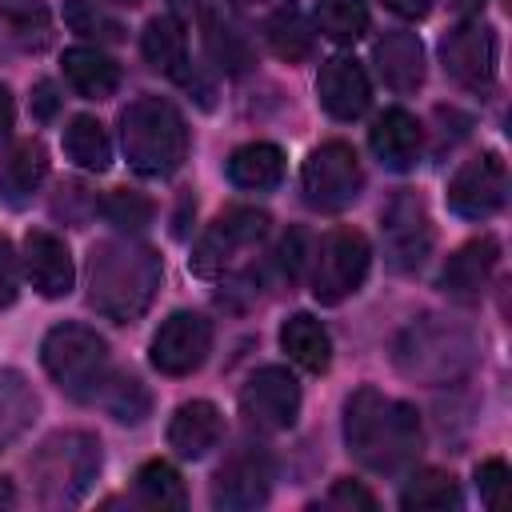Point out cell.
I'll use <instances>...</instances> for the list:
<instances>
[{
  "label": "cell",
  "instance_id": "1",
  "mask_svg": "<svg viewBox=\"0 0 512 512\" xmlns=\"http://www.w3.org/2000/svg\"><path fill=\"white\" fill-rule=\"evenodd\" d=\"M344 440L348 452L372 468V472H404L420 448H424V432H420V416L412 404L388 400L376 388H356L344 404Z\"/></svg>",
  "mask_w": 512,
  "mask_h": 512
},
{
  "label": "cell",
  "instance_id": "2",
  "mask_svg": "<svg viewBox=\"0 0 512 512\" xmlns=\"http://www.w3.org/2000/svg\"><path fill=\"white\" fill-rule=\"evenodd\" d=\"M160 288V256L136 240H104L88 260V300L100 316L128 324L148 312Z\"/></svg>",
  "mask_w": 512,
  "mask_h": 512
},
{
  "label": "cell",
  "instance_id": "3",
  "mask_svg": "<svg viewBox=\"0 0 512 512\" xmlns=\"http://www.w3.org/2000/svg\"><path fill=\"white\" fill-rule=\"evenodd\" d=\"M120 148L140 176H172L188 156V128L164 96H140L120 112Z\"/></svg>",
  "mask_w": 512,
  "mask_h": 512
},
{
  "label": "cell",
  "instance_id": "4",
  "mask_svg": "<svg viewBox=\"0 0 512 512\" xmlns=\"http://www.w3.org/2000/svg\"><path fill=\"white\" fill-rule=\"evenodd\" d=\"M476 360V340L468 328L424 316L412 328H404V336L396 340V368L412 380L424 384H444L456 380L472 368Z\"/></svg>",
  "mask_w": 512,
  "mask_h": 512
},
{
  "label": "cell",
  "instance_id": "5",
  "mask_svg": "<svg viewBox=\"0 0 512 512\" xmlns=\"http://www.w3.org/2000/svg\"><path fill=\"white\" fill-rule=\"evenodd\" d=\"M44 372L76 400H88L100 392L108 372V344L84 324H56L40 344Z\"/></svg>",
  "mask_w": 512,
  "mask_h": 512
},
{
  "label": "cell",
  "instance_id": "6",
  "mask_svg": "<svg viewBox=\"0 0 512 512\" xmlns=\"http://www.w3.org/2000/svg\"><path fill=\"white\" fill-rule=\"evenodd\" d=\"M100 472V444L88 432H56L32 460L44 504H76Z\"/></svg>",
  "mask_w": 512,
  "mask_h": 512
},
{
  "label": "cell",
  "instance_id": "7",
  "mask_svg": "<svg viewBox=\"0 0 512 512\" xmlns=\"http://www.w3.org/2000/svg\"><path fill=\"white\" fill-rule=\"evenodd\" d=\"M364 188V172L360 160L352 152V144L344 140H328L320 148L308 152L304 168H300V192L304 204L316 212H344Z\"/></svg>",
  "mask_w": 512,
  "mask_h": 512
},
{
  "label": "cell",
  "instance_id": "8",
  "mask_svg": "<svg viewBox=\"0 0 512 512\" xmlns=\"http://www.w3.org/2000/svg\"><path fill=\"white\" fill-rule=\"evenodd\" d=\"M368 264H372V248H368V236L356 232V228H332L324 240H320V252L312 260V296L320 304H340L348 300L364 276H368Z\"/></svg>",
  "mask_w": 512,
  "mask_h": 512
},
{
  "label": "cell",
  "instance_id": "9",
  "mask_svg": "<svg viewBox=\"0 0 512 512\" xmlns=\"http://www.w3.org/2000/svg\"><path fill=\"white\" fill-rule=\"evenodd\" d=\"M380 236H384V256L396 272H416L428 252H432V216H428V204L424 196L416 192H396L392 204L384 208V220H380Z\"/></svg>",
  "mask_w": 512,
  "mask_h": 512
},
{
  "label": "cell",
  "instance_id": "10",
  "mask_svg": "<svg viewBox=\"0 0 512 512\" xmlns=\"http://www.w3.org/2000/svg\"><path fill=\"white\" fill-rule=\"evenodd\" d=\"M264 232H268V212H260V208H228L196 240V248L188 256V268L196 276H220L232 264V256L240 248L256 244Z\"/></svg>",
  "mask_w": 512,
  "mask_h": 512
},
{
  "label": "cell",
  "instance_id": "11",
  "mask_svg": "<svg viewBox=\"0 0 512 512\" xmlns=\"http://www.w3.org/2000/svg\"><path fill=\"white\" fill-rule=\"evenodd\" d=\"M240 416L260 432H284L300 416V384L288 368L268 364L240 388Z\"/></svg>",
  "mask_w": 512,
  "mask_h": 512
},
{
  "label": "cell",
  "instance_id": "12",
  "mask_svg": "<svg viewBox=\"0 0 512 512\" xmlns=\"http://www.w3.org/2000/svg\"><path fill=\"white\" fill-rule=\"evenodd\" d=\"M440 60L460 88L488 92L496 80V32L480 20H464L440 40Z\"/></svg>",
  "mask_w": 512,
  "mask_h": 512
},
{
  "label": "cell",
  "instance_id": "13",
  "mask_svg": "<svg viewBox=\"0 0 512 512\" xmlns=\"http://www.w3.org/2000/svg\"><path fill=\"white\" fill-rule=\"evenodd\" d=\"M208 348H212V324L196 312H172L156 328L148 360L164 376H188L208 360Z\"/></svg>",
  "mask_w": 512,
  "mask_h": 512
},
{
  "label": "cell",
  "instance_id": "14",
  "mask_svg": "<svg viewBox=\"0 0 512 512\" xmlns=\"http://www.w3.org/2000/svg\"><path fill=\"white\" fill-rule=\"evenodd\" d=\"M508 196V168L496 152H480L448 180V208L464 220H488L504 208Z\"/></svg>",
  "mask_w": 512,
  "mask_h": 512
},
{
  "label": "cell",
  "instance_id": "15",
  "mask_svg": "<svg viewBox=\"0 0 512 512\" xmlns=\"http://www.w3.org/2000/svg\"><path fill=\"white\" fill-rule=\"evenodd\" d=\"M268 492H272V460L256 448L228 456L212 476V508H224V512L260 508Z\"/></svg>",
  "mask_w": 512,
  "mask_h": 512
},
{
  "label": "cell",
  "instance_id": "16",
  "mask_svg": "<svg viewBox=\"0 0 512 512\" xmlns=\"http://www.w3.org/2000/svg\"><path fill=\"white\" fill-rule=\"evenodd\" d=\"M316 96L324 104L328 116L336 120H356L364 116V108L372 104V84H368V72L356 56H332L320 64V76H316Z\"/></svg>",
  "mask_w": 512,
  "mask_h": 512
},
{
  "label": "cell",
  "instance_id": "17",
  "mask_svg": "<svg viewBox=\"0 0 512 512\" xmlns=\"http://www.w3.org/2000/svg\"><path fill=\"white\" fill-rule=\"evenodd\" d=\"M496 260H500V244L496 236H480V240H468L464 248H456L440 272V288L444 296L460 300V304H476L496 272Z\"/></svg>",
  "mask_w": 512,
  "mask_h": 512
},
{
  "label": "cell",
  "instance_id": "18",
  "mask_svg": "<svg viewBox=\"0 0 512 512\" xmlns=\"http://www.w3.org/2000/svg\"><path fill=\"white\" fill-rule=\"evenodd\" d=\"M24 272L32 280V288L48 300H60L72 292L76 268H72V252L60 236L52 232H28L24 236Z\"/></svg>",
  "mask_w": 512,
  "mask_h": 512
},
{
  "label": "cell",
  "instance_id": "19",
  "mask_svg": "<svg viewBox=\"0 0 512 512\" xmlns=\"http://www.w3.org/2000/svg\"><path fill=\"white\" fill-rule=\"evenodd\" d=\"M44 176H48V152H44V144L40 140L12 144L4 152V160H0V204L12 208V212L28 208L32 196L40 192Z\"/></svg>",
  "mask_w": 512,
  "mask_h": 512
},
{
  "label": "cell",
  "instance_id": "20",
  "mask_svg": "<svg viewBox=\"0 0 512 512\" xmlns=\"http://www.w3.org/2000/svg\"><path fill=\"white\" fill-rule=\"evenodd\" d=\"M376 72L392 92H416L424 84V44L416 32L392 28L372 44Z\"/></svg>",
  "mask_w": 512,
  "mask_h": 512
},
{
  "label": "cell",
  "instance_id": "21",
  "mask_svg": "<svg viewBox=\"0 0 512 512\" xmlns=\"http://www.w3.org/2000/svg\"><path fill=\"white\" fill-rule=\"evenodd\" d=\"M420 140H424L420 124H416V116L404 112V108H384V112L372 120V128H368V144H372L376 160H380L384 168H392V172H408V168L416 164Z\"/></svg>",
  "mask_w": 512,
  "mask_h": 512
},
{
  "label": "cell",
  "instance_id": "22",
  "mask_svg": "<svg viewBox=\"0 0 512 512\" xmlns=\"http://www.w3.org/2000/svg\"><path fill=\"white\" fill-rule=\"evenodd\" d=\"M220 432H224V416H220V408L212 400H188L168 420V444L184 460L208 456V448H216Z\"/></svg>",
  "mask_w": 512,
  "mask_h": 512
},
{
  "label": "cell",
  "instance_id": "23",
  "mask_svg": "<svg viewBox=\"0 0 512 512\" xmlns=\"http://www.w3.org/2000/svg\"><path fill=\"white\" fill-rule=\"evenodd\" d=\"M140 52L156 72H164V76H172V80H180L188 88L196 84V76L188 72V36H184V24L176 16L148 20L144 36H140Z\"/></svg>",
  "mask_w": 512,
  "mask_h": 512
},
{
  "label": "cell",
  "instance_id": "24",
  "mask_svg": "<svg viewBox=\"0 0 512 512\" xmlns=\"http://www.w3.org/2000/svg\"><path fill=\"white\" fill-rule=\"evenodd\" d=\"M60 64H64L68 84H72L84 100H108V96L116 92V84H120V64H116L108 52L88 48V44L68 48Z\"/></svg>",
  "mask_w": 512,
  "mask_h": 512
},
{
  "label": "cell",
  "instance_id": "25",
  "mask_svg": "<svg viewBox=\"0 0 512 512\" xmlns=\"http://www.w3.org/2000/svg\"><path fill=\"white\" fill-rule=\"evenodd\" d=\"M280 348L304 372H328V364H332V336L308 312H296V316H288L280 324Z\"/></svg>",
  "mask_w": 512,
  "mask_h": 512
},
{
  "label": "cell",
  "instance_id": "26",
  "mask_svg": "<svg viewBox=\"0 0 512 512\" xmlns=\"http://www.w3.org/2000/svg\"><path fill=\"white\" fill-rule=\"evenodd\" d=\"M192 24L204 32V44H208L212 60H216L224 72H244V68L252 64V48H248L244 32L224 16V8H216L212 0H204V8L196 12Z\"/></svg>",
  "mask_w": 512,
  "mask_h": 512
},
{
  "label": "cell",
  "instance_id": "27",
  "mask_svg": "<svg viewBox=\"0 0 512 512\" xmlns=\"http://www.w3.org/2000/svg\"><path fill=\"white\" fill-rule=\"evenodd\" d=\"M280 176H284V152L268 140L244 144L228 156V180L244 192H268L280 184Z\"/></svg>",
  "mask_w": 512,
  "mask_h": 512
},
{
  "label": "cell",
  "instance_id": "28",
  "mask_svg": "<svg viewBox=\"0 0 512 512\" xmlns=\"http://www.w3.org/2000/svg\"><path fill=\"white\" fill-rule=\"evenodd\" d=\"M264 36H268V48H272L280 60H288V64L308 60L312 48H316V32H312V24L304 20V12H300L296 4H280V8L268 16Z\"/></svg>",
  "mask_w": 512,
  "mask_h": 512
},
{
  "label": "cell",
  "instance_id": "29",
  "mask_svg": "<svg viewBox=\"0 0 512 512\" xmlns=\"http://www.w3.org/2000/svg\"><path fill=\"white\" fill-rule=\"evenodd\" d=\"M64 152L84 172H108L112 164V140L96 116H72V124L64 128Z\"/></svg>",
  "mask_w": 512,
  "mask_h": 512
},
{
  "label": "cell",
  "instance_id": "30",
  "mask_svg": "<svg viewBox=\"0 0 512 512\" xmlns=\"http://www.w3.org/2000/svg\"><path fill=\"white\" fill-rule=\"evenodd\" d=\"M400 508L404 512H448V508H460V488H456V480L448 472L424 468L404 484Z\"/></svg>",
  "mask_w": 512,
  "mask_h": 512
},
{
  "label": "cell",
  "instance_id": "31",
  "mask_svg": "<svg viewBox=\"0 0 512 512\" xmlns=\"http://www.w3.org/2000/svg\"><path fill=\"white\" fill-rule=\"evenodd\" d=\"M316 28L332 44H356L368 32V4L364 0H316Z\"/></svg>",
  "mask_w": 512,
  "mask_h": 512
},
{
  "label": "cell",
  "instance_id": "32",
  "mask_svg": "<svg viewBox=\"0 0 512 512\" xmlns=\"http://www.w3.org/2000/svg\"><path fill=\"white\" fill-rule=\"evenodd\" d=\"M36 416V396L16 372H0V448L12 444Z\"/></svg>",
  "mask_w": 512,
  "mask_h": 512
},
{
  "label": "cell",
  "instance_id": "33",
  "mask_svg": "<svg viewBox=\"0 0 512 512\" xmlns=\"http://www.w3.org/2000/svg\"><path fill=\"white\" fill-rule=\"evenodd\" d=\"M136 496H140L148 508H184V504H188L184 480H180V472H176L168 460H148V464L136 472Z\"/></svg>",
  "mask_w": 512,
  "mask_h": 512
},
{
  "label": "cell",
  "instance_id": "34",
  "mask_svg": "<svg viewBox=\"0 0 512 512\" xmlns=\"http://www.w3.org/2000/svg\"><path fill=\"white\" fill-rule=\"evenodd\" d=\"M96 212H100L112 228H120V232H144V228L152 224V216H156V204H152L144 192L112 188V192L96 204Z\"/></svg>",
  "mask_w": 512,
  "mask_h": 512
},
{
  "label": "cell",
  "instance_id": "35",
  "mask_svg": "<svg viewBox=\"0 0 512 512\" xmlns=\"http://www.w3.org/2000/svg\"><path fill=\"white\" fill-rule=\"evenodd\" d=\"M100 400L124 424H140L148 416V408H152V396H148V388L136 376H120L112 384H100Z\"/></svg>",
  "mask_w": 512,
  "mask_h": 512
},
{
  "label": "cell",
  "instance_id": "36",
  "mask_svg": "<svg viewBox=\"0 0 512 512\" xmlns=\"http://www.w3.org/2000/svg\"><path fill=\"white\" fill-rule=\"evenodd\" d=\"M64 24L72 32H80V36H92L96 44L124 40V28L104 8H96V0H64Z\"/></svg>",
  "mask_w": 512,
  "mask_h": 512
},
{
  "label": "cell",
  "instance_id": "37",
  "mask_svg": "<svg viewBox=\"0 0 512 512\" xmlns=\"http://www.w3.org/2000/svg\"><path fill=\"white\" fill-rule=\"evenodd\" d=\"M476 488H480V500L492 512H504L508 508V496H512V472H508V464L500 456L480 460L476 464Z\"/></svg>",
  "mask_w": 512,
  "mask_h": 512
},
{
  "label": "cell",
  "instance_id": "38",
  "mask_svg": "<svg viewBox=\"0 0 512 512\" xmlns=\"http://www.w3.org/2000/svg\"><path fill=\"white\" fill-rule=\"evenodd\" d=\"M324 504L336 512H376V496L360 480H336Z\"/></svg>",
  "mask_w": 512,
  "mask_h": 512
},
{
  "label": "cell",
  "instance_id": "39",
  "mask_svg": "<svg viewBox=\"0 0 512 512\" xmlns=\"http://www.w3.org/2000/svg\"><path fill=\"white\" fill-rule=\"evenodd\" d=\"M0 16H4L8 24H16L20 32H28V28L44 32V24H48L44 0H0Z\"/></svg>",
  "mask_w": 512,
  "mask_h": 512
},
{
  "label": "cell",
  "instance_id": "40",
  "mask_svg": "<svg viewBox=\"0 0 512 512\" xmlns=\"http://www.w3.org/2000/svg\"><path fill=\"white\" fill-rule=\"evenodd\" d=\"M276 260H280V268H284V276H288V284L300 276V268H304V260H308V252H304V232H288L284 240H280V248H276Z\"/></svg>",
  "mask_w": 512,
  "mask_h": 512
},
{
  "label": "cell",
  "instance_id": "41",
  "mask_svg": "<svg viewBox=\"0 0 512 512\" xmlns=\"http://www.w3.org/2000/svg\"><path fill=\"white\" fill-rule=\"evenodd\" d=\"M16 284H20V272H16V252H12V244L0 236V308L16 300Z\"/></svg>",
  "mask_w": 512,
  "mask_h": 512
},
{
  "label": "cell",
  "instance_id": "42",
  "mask_svg": "<svg viewBox=\"0 0 512 512\" xmlns=\"http://www.w3.org/2000/svg\"><path fill=\"white\" fill-rule=\"evenodd\" d=\"M56 104H60L56 88H52L48 80H40V84H36V96H32V112H36V120H52Z\"/></svg>",
  "mask_w": 512,
  "mask_h": 512
},
{
  "label": "cell",
  "instance_id": "43",
  "mask_svg": "<svg viewBox=\"0 0 512 512\" xmlns=\"http://www.w3.org/2000/svg\"><path fill=\"white\" fill-rule=\"evenodd\" d=\"M432 4H436V0H384V8L396 12L400 20H424V16L432 12Z\"/></svg>",
  "mask_w": 512,
  "mask_h": 512
},
{
  "label": "cell",
  "instance_id": "44",
  "mask_svg": "<svg viewBox=\"0 0 512 512\" xmlns=\"http://www.w3.org/2000/svg\"><path fill=\"white\" fill-rule=\"evenodd\" d=\"M12 120H16V104H12V92L0 84V140L12 132Z\"/></svg>",
  "mask_w": 512,
  "mask_h": 512
},
{
  "label": "cell",
  "instance_id": "45",
  "mask_svg": "<svg viewBox=\"0 0 512 512\" xmlns=\"http://www.w3.org/2000/svg\"><path fill=\"white\" fill-rule=\"evenodd\" d=\"M452 8H456V12H464V16H472V12H480V8H484V0H452Z\"/></svg>",
  "mask_w": 512,
  "mask_h": 512
},
{
  "label": "cell",
  "instance_id": "46",
  "mask_svg": "<svg viewBox=\"0 0 512 512\" xmlns=\"http://www.w3.org/2000/svg\"><path fill=\"white\" fill-rule=\"evenodd\" d=\"M228 4H256V0H228Z\"/></svg>",
  "mask_w": 512,
  "mask_h": 512
},
{
  "label": "cell",
  "instance_id": "47",
  "mask_svg": "<svg viewBox=\"0 0 512 512\" xmlns=\"http://www.w3.org/2000/svg\"><path fill=\"white\" fill-rule=\"evenodd\" d=\"M112 4H136V0H112Z\"/></svg>",
  "mask_w": 512,
  "mask_h": 512
}]
</instances>
